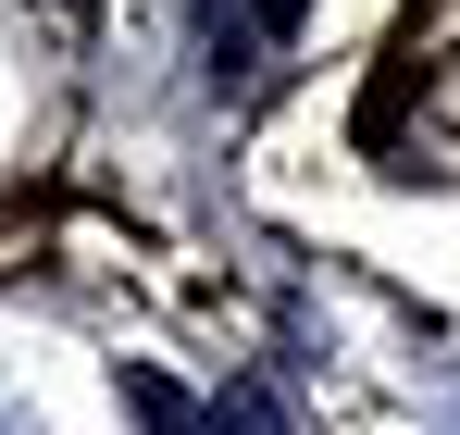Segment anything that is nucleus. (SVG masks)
Listing matches in <instances>:
<instances>
[{
  "label": "nucleus",
  "instance_id": "7ed1b4c3",
  "mask_svg": "<svg viewBox=\"0 0 460 435\" xmlns=\"http://www.w3.org/2000/svg\"><path fill=\"white\" fill-rule=\"evenodd\" d=\"M249 13H261V25H274V38H287V25H299V0H249Z\"/></svg>",
  "mask_w": 460,
  "mask_h": 435
},
{
  "label": "nucleus",
  "instance_id": "f257e3e1",
  "mask_svg": "<svg viewBox=\"0 0 460 435\" xmlns=\"http://www.w3.org/2000/svg\"><path fill=\"white\" fill-rule=\"evenodd\" d=\"M212 435H287V398H274L261 373H236L225 398H212Z\"/></svg>",
  "mask_w": 460,
  "mask_h": 435
},
{
  "label": "nucleus",
  "instance_id": "f03ea898",
  "mask_svg": "<svg viewBox=\"0 0 460 435\" xmlns=\"http://www.w3.org/2000/svg\"><path fill=\"white\" fill-rule=\"evenodd\" d=\"M125 411H137L150 435H212L199 411H187V398H174V386H162V373H125Z\"/></svg>",
  "mask_w": 460,
  "mask_h": 435
}]
</instances>
